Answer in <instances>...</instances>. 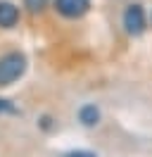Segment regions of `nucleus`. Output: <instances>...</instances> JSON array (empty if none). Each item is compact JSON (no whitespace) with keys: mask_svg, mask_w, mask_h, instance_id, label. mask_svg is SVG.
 Returning <instances> with one entry per match:
<instances>
[{"mask_svg":"<svg viewBox=\"0 0 152 157\" xmlns=\"http://www.w3.org/2000/svg\"><path fill=\"white\" fill-rule=\"evenodd\" d=\"M0 112H12V105L7 100H0Z\"/></svg>","mask_w":152,"mask_h":157,"instance_id":"nucleus-8","label":"nucleus"},{"mask_svg":"<svg viewBox=\"0 0 152 157\" xmlns=\"http://www.w3.org/2000/svg\"><path fill=\"white\" fill-rule=\"evenodd\" d=\"M78 119H81L83 126H95L100 121V109L95 107V105H83V107L78 109Z\"/></svg>","mask_w":152,"mask_h":157,"instance_id":"nucleus-5","label":"nucleus"},{"mask_svg":"<svg viewBox=\"0 0 152 157\" xmlns=\"http://www.w3.org/2000/svg\"><path fill=\"white\" fill-rule=\"evenodd\" d=\"M64 157H97L95 152H88V150H74V152H66Z\"/></svg>","mask_w":152,"mask_h":157,"instance_id":"nucleus-7","label":"nucleus"},{"mask_svg":"<svg viewBox=\"0 0 152 157\" xmlns=\"http://www.w3.org/2000/svg\"><path fill=\"white\" fill-rule=\"evenodd\" d=\"M45 2H48V0H26V7H28V10H33V12H38V10L45 7Z\"/></svg>","mask_w":152,"mask_h":157,"instance_id":"nucleus-6","label":"nucleus"},{"mask_svg":"<svg viewBox=\"0 0 152 157\" xmlns=\"http://www.w3.org/2000/svg\"><path fill=\"white\" fill-rule=\"evenodd\" d=\"M147 26V19H145V10L142 5H128V10L124 12V29L131 36H140Z\"/></svg>","mask_w":152,"mask_h":157,"instance_id":"nucleus-2","label":"nucleus"},{"mask_svg":"<svg viewBox=\"0 0 152 157\" xmlns=\"http://www.w3.org/2000/svg\"><path fill=\"white\" fill-rule=\"evenodd\" d=\"M88 7H90V0H55V10L66 19H76L86 14Z\"/></svg>","mask_w":152,"mask_h":157,"instance_id":"nucleus-3","label":"nucleus"},{"mask_svg":"<svg viewBox=\"0 0 152 157\" xmlns=\"http://www.w3.org/2000/svg\"><path fill=\"white\" fill-rule=\"evenodd\" d=\"M17 21H19V10L7 0H0V26L2 29H12Z\"/></svg>","mask_w":152,"mask_h":157,"instance_id":"nucleus-4","label":"nucleus"},{"mask_svg":"<svg viewBox=\"0 0 152 157\" xmlns=\"http://www.w3.org/2000/svg\"><path fill=\"white\" fill-rule=\"evenodd\" d=\"M26 69V57L21 52H7L0 57V86L14 83Z\"/></svg>","mask_w":152,"mask_h":157,"instance_id":"nucleus-1","label":"nucleus"}]
</instances>
